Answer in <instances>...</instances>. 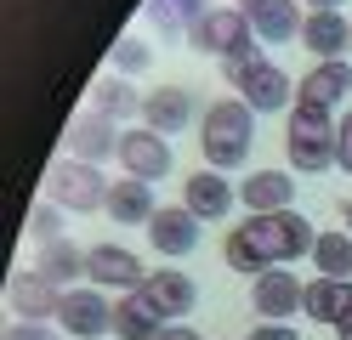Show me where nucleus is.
I'll list each match as a JSON object with an SVG mask.
<instances>
[{
  "instance_id": "nucleus-1",
  "label": "nucleus",
  "mask_w": 352,
  "mask_h": 340,
  "mask_svg": "<svg viewBox=\"0 0 352 340\" xmlns=\"http://www.w3.org/2000/svg\"><path fill=\"white\" fill-rule=\"evenodd\" d=\"M313 221H307L301 210H273V216H245L233 227V233L222 238V261L233 272H250V278H261L267 267H284V261H301L313 256Z\"/></svg>"
},
{
  "instance_id": "nucleus-2",
  "label": "nucleus",
  "mask_w": 352,
  "mask_h": 340,
  "mask_svg": "<svg viewBox=\"0 0 352 340\" xmlns=\"http://www.w3.org/2000/svg\"><path fill=\"white\" fill-rule=\"evenodd\" d=\"M199 148L210 159V170H239L256 148V108L245 97H228V102H210L205 120H199Z\"/></svg>"
},
{
  "instance_id": "nucleus-3",
  "label": "nucleus",
  "mask_w": 352,
  "mask_h": 340,
  "mask_svg": "<svg viewBox=\"0 0 352 340\" xmlns=\"http://www.w3.org/2000/svg\"><path fill=\"white\" fill-rule=\"evenodd\" d=\"M284 148H290V165L296 170L324 176L329 165H336V120H329V108L296 102L290 108V125H284Z\"/></svg>"
},
{
  "instance_id": "nucleus-4",
  "label": "nucleus",
  "mask_w": 352,
  "mask_h": 340,
  "mask_svg": "<svg viewBox=\"0 0 352 340\" xmlns=\"http://www.w3.org/2000/svg\"><path fill=\"white\" fill-rule=\"evenodd\" d=\"M188 45L210 52L216 63H250V57H261L256 52V29H250V17L239 12V6H210L188 29Z\"/></svg>"
},
{
  "instance_id": "nucleus-5",
  "label": "nucleus",
  "mask_w": 352,
  "mask_h": 340,
  "mask_svg": "<svg viewBox=\"0 0 352 340\" xmlns=\"http://www.w3.org/2000/svg\"><path fill=\"white\" fill-rule=\"evenodd\" d=\"M108 188L114 181L102 176V165H85V159H57L46 170V199L63 204V210H74V216L108 210Z\"/></svg>"
},
{
  "instance_id": "nucleus-6",
  "label": "nucleus",
  "mask_w": 352,
  "mask_h": 340,
  "mask_svg": "<svg viewBox=\"0 0 352 340\" xmlns=\"http://www.w3.org/2000/svg\"><path fill=\"white\" fill-rule=\"evenodd\" d=\"M57 329L63 335H80V340H97V335H114V301L102 289H69L57 306Z\"/></svg>"
},
{
  "instance_id": "nucleus-7",
  "label": "nucleus",
  "mask_w": 352,
  "mask_h": 340,
  "mask_svg": "<svg viewBox=\"0 0 352 340\" xmlns=\"http://www.w3.org/2000/svg\"><path fill=\"white\" fill-rule=\"evenodd\" d=\"M63 284H52L40 267H23V272H12V284H6V301L17 317H29V324H52L57 306H63Z\"/></svg>"
},
{
  "instance_id": "nucleus-8",
  "label": "nucleus",
  "mask_w": 352,
  "mask_h": 340,
  "mask_svg": "<svg viewBox=\"0 0 352 340\" xmlns=\"http://www.w3.org/2000/svg\"><path fill=\"white\" fill-rule=\"evenodd\" d=\"M301 295H307V284L296 278L290 267H267V272L250 284V306H256L261 324H284V317L301 312Z\"/></svg>"
},
{
  "instance_id": "nucleus-9",
  "label": "nucleus",
  "mask_w": 352,
  "mask_h": 340,
  "mask_svg": "<svg viewBox=\"0 0 352 340\" xmlns=\"http://www.w3.org/2000/svg\"><path fill=\"white\" fill-rule=\"evenodd\" d=\"M85 278H91L97 289H120V295H131V289L148 284V272H142V261L131 256L125 244H97V249H85Z\"/></svg>"
},
{
  "instance_id": "nucleus-10",
  "label": "nucleus",
  "mask_w": 352,
  "mask_h": 340,
  "mask_svg": "<svg viewBox=\"0 0 352 340\" xmlns=\"http://www.w3.org/2000/svg\"><path fill=\"white\" fill-rule=\"evenodd\" d=\"M120 165H125V176H137V181H165V176H170V148H165V136L148 131V125L125 131V136H120Z\"/></svg>"
},
{
  "instance_id": "nucleus-11",
  "label": "nucleus",
  "mask_w": 352,
  "mask_h": 340,
  "mask_svg": "<svg viewBox=\"0 0 352 340\" xmlns=\"http://www.w3.org/2000/svg\"><path fill=\"white\" fill-rule=\"evenodd\" d=\"M142 301L165 317V324H182V317L193 312V301H199V289H193L188 272H176V267H160V272H148V284H142Z\"/></svg>"
},
{
  "instance_id": "nucleus-12",
  "label": "nucleus",
  "mask_w": 352,
  "mask_h": 340,
  "mask_svg": "<svg viewBox=\"0 0 352 340\" xmlns=\"http://www.w3.org/2000/svg\"><path fill=\"white\" fill-rule=\"evenodd\" d=\"M239 97H245L250 108H261V113H278V108H296V80L284 74L273 57H261L250 74L239 80Z\"/></svg>"
},
{
  "instance_id": "nucleus-13",
  "label": "nucleus",
  "mask_w": 352,
  "mask_h": 340,
  "mask_svg": "<svg viewBox=\"0 0 352 340\" xmlns=\"http://www.w3.org/2000/svg\"><path fill=\"white\" fill-rule=\"evenodd\" d=\"M250 17V29H256V40H267V45H284V40H301V23H307V12H301V0H245L239 6Z\"/></svg>"
},
{
  "instance_id": "nucleus-14",
  "label": "nucleus",
  "mask_w": 352,
  "mask_h": 340,
  "mask_svg": "<svg viewBox=\"0 0 352 340\" xmlns=\"http://www.w3.org/2000/svg\"><path fill=\"white\" fill-rule=\"evenodd\" d=\"M346 91H352V63H346V57H329V63H313V68L296 80V102H307V108H336V102H346Z\"/></svg>"
},
{
  "instance_id": "nucleus-15",
  "label": "nucleus",
  "mask_w": 352,
  "mask_h": 340,
  "mask_svg": "<svg viewBox=\"0 0 352 340\" xmlns=\"http://www.w3.org/2000/svg\"><path fill=\"white\" fill-rule=\"evenodd\" d=\"M193 102H199V97H193L188 85H153L142 97V125L160 131V136H176V131H188Z\"/></svg>"
},
{
  "instance_id": "nucleus-16",
  "label": "nucleus",
  "mask_w": 352,
  "mask_h": 340,
  "mask_svg": "<svg viewBox=\"0 0 352 340\" xmlns=\"http://www.w3.org/2000/svg\"><path fill=\"white\" fill-rule=\"evenodd\" d=\"M233 199H239V188H233L222 170H210V165L193 170V176L182 181V204H188L199 221H222V216L233 210Z\"/></svg>"
},
{
  "instance_id": "nucleus-17",
  "label": "nucleus",
  "mask_w": 352,
  "mask_h": 340,
  "mask_svg": "<svg viewBox=\"0 0 352 340\" xmlns=\"http://www.w3.org/2000/svg\"><path fill=\"white\" fill-rule=\"evenodd\" d=\"M239 204L250 216H273V210H296V181L290 170H250L239 181Z\"/></svg>"
},
{
  "instance_id": "nucleus-18",
  "label": "nucleus",
  "mask_w": 352,
  "mask_h": 340,
  "mask_svg": "<svg viewBox=\"0 0 352 340\" xmlns=\"http://www.w3.org/2000/svg\"><path fill=\"white\" fill-rule=\"evenodd\" d=\"M69 159H85V165H102V159H120V131L102 113H80L69 125Z\"/></svg>"
},
{
  "instance_id": "nucleus-19",
  "label": "nucleus",
  "mask_w": 352,
  "mask_h": 340,
  "mask_svg": "<svg viewBox=\"0 0 352 340\" xmlns=\"http://www.w3.org/2000/svg\"><path fill=\"white\" fill-rule=\"evenodd\" d=\"M148 238H153L160 256H193V244H199V216H193L188 204H165V210L148 221Z\"/></svg>"
},
{
  "instance_id": "nucleus-20",
  "label": "nucleus",
  "mask_w": 352,
  "mask_h": 340,
  "mask_svg": "<svg viewBox=\"0 0 352 340\" xmlns=\"http://www.w3.org/2000/svg\"><path fill=\"white\" fill-rule=\"evenodd\" d=\"M301 312L313 324H329V329L352 324V278H313L301 295Z\"/></svg>"
},
{
  "instance_id": "nucleus-21",
  "label": "nucleus",
  "mask_w": 352,
  "mask_h": 340,
  "mask_svg": "<svg viewBox=\"0 0 352 340\" xmlns=\"http://www.w3.org/2000/svg\"><path fill=\"white\" fill-rule=\"evenodd\" d=\"M301 45H307L318 63H329V57L352 52V23H346L341 12H307V23H301Z\"/></svg>"
},
{
  "instance_id": "nucleus-22",
  "label": "nucleus",
  "mask_w": 352,
  "mask_h": 340,
  "mask_svg": "<svg viewBox=\"0 0 352 340\" xmlns=\"http://www.w3.org/2000/svg\"><path fill=\"white\" fill-rule=\"evenodd\" d=\"M108 216H114L120 227H148L153 216H160V204H153V181H137V176H125L108 188Z\"/></svg>"
},
{
  "instance_id": "nucleus-23",
  "label": "nucleus",
  "mask_w": 352,
  "mask_h": 340,
  "mask_svg": "<svg viewBox=\"0 0 352 340\" xmlns=\"http://www.w3.org/2000/svg\"><path fill=\"white\" fill-rule=\"evenodd\" d=\"M160 329H165V317L142 301V289H131V295L114 301V335L120 340H160Z\"/></svg>"
},
{
  "instance_id": "nucleus-24",
  "label": "nucleus",
  "mask_w": 352,
  "mask_h": 340,
  "mask_svg": "<svg viewBox=\"0 0 352 340\" xmlns=\"http://www.w3.org/2000/svg\"><path fill=\"white\" fill-rule=\"evenodd\" d=\"M91 113H102V120H131V113H142V97H137V85H125L120 74H102L91 85Z\"/></svg>"
},
{
  "instance_id": "nucleus-25",
  "label": "nucleus",
  "mask_w": 352,
  "mask_h": 340,
  "mask_svg": "<svg viewBox=\"0 0 352 340\" xmlns=\"http://www.w3.org/2000/svg\"><path fill=\"white\" fill-rule=\"evenodd\" d=\"M40 272H46L52 284H80V278H85V249L69 244V238L40 244Z\"/></svg>"
},
{
  "instance_id": "nucleus-26",
  "label": "nucleus",
  "mask_w": 352,
  "mask_h": 340,
  "mask_svg": "<svg viewBox=\"0 0 352 340\" xmlns=\"http://www.w3.org/2000/svg\"><path fill=\"white\" fill-rule=\"evenodd\" d=\"M205 12H210V0H148V17L160 34H188Z\"/></svg>"
},
{
  "instance_id": "nucleus-27",
  "label": "nucleus",
  "mask_w": 352,
  "mask_h": 340,
  "mask_svg": "<svg viewBox=\"0 0 352 340\" xmlns=\"http://www.w3.org/2000/svg\"><path fill=\"white\" fill-rule=\"evenodd\" d=\"M313 267L318 278H352V233H318Z\"/></svg>"
},
{
  "instance_id": "nucleus-28",
  "label": "nucleus",
  "mask_w": 352,
  "mask_h": 340,
  "mask_svg": "<svg viewBox=\"0 0 352 340\" xmlns=\"http://www.w3.org/2000/svg\"><path fill=\"white\" fill-rule=\"evenodd\" d=\"M153 63V45L142 40V34H120L114 40V74L125 80V74H142V68Z\"/></svg>"
},
{
  "instance_id": "nucleus-29",
  "label": "nucleus",
  "mask_w": 352,
  "mask_h": 340,
  "mask_svg": "<svg viewBox=\"0 0 352 340\" xmlns=\"http://www.w3.org/2000/svg\"><path fill=\"white\" fill-rule=\"evenodd\" d=\"M29 238H40V244L63 238V204H52V199L34 204V210H29Z\"/></svg>"
},
{
  "instance_id": "nucleus-30",
  "label": "nucleus",
  "mask_w": 352,
  "mask_h": 340,
  "mask_svg": "<svg viewBox=\"0 0 352 340\" xmlns=\"http://www.w3.org/2000/svg\"><path fill=\"white\" fill-rule=\"evenodd\" d=\"M336 165H341V170H352V108L336 120Z\"/></svg>"
},
{
  "instance_id": "nucleus-31",
  "label": "nucleus",
  "mask_w": 352,
  "mask_h": 340,
  "mask_svg": "<svg viewBox=\"0 0 352 340\" xmlns=\"http://www.w3.org/2000/svg\"><path fill=\"white\" fill-rule=\"evenodd\" d=\"M0 340H57V329H46V324H29V317H17L12 329H0Z\"/></svg>"
},
{
  "instance_id": "nucleus-32",
  "label": "nucleus",
  "mask_w": 352,
  "mask_h": 340,
  "mask_svg": "<svg viewBox=\"0 0 352 340\" xmlns=\"http://www.w3.org/2000/svg\"><path fill=\"white\" fill-rule=\"evenodd\" d=\"M250 340H301L290 324H261V329H250Z\"/></svg>"
},
{
  "instance_id": "nucleus-33",
  "label": "nucleus",
  "mask_w": 352,
  "mask_h": 340,
  "mask_svg": "<svg viewBox=\"0 0 352 340\" xmlns=\"http://www.w3.org/2000/svg\"><path fill=\"white\" fill-rule=\"evenodd\" d=\"M160 340H199V329H160Z\"/></svg>"
},
{
  "instance_id": "nucleus-34",
  "label": "nucleus",
  "mask_w": 352,
  "mask_h": 340,
  "mask_svg": "<svg viewBox=\"0 0 352 340\" xmlns=\"http://www.w3.org/2000/svg\"><path fill=\"white\" fill-rule=\"evenodd\" d=\"M307 12H341V0H301Z\"/></svg>"
},
{
  "instance_id": "nucleus-35",
  "label": "nucleus",
  "mask_w": 352,
  "mask_h": 340,
  "mask_svg": "<svg viewBox=\"0 0 352 340\" xmlns=\"http://www.w3.org/2000/svg\"><path fill=\"white\" fill-rule=\"evenodd\" d=\"M341 216H346V233H352V199H346V210H341Z\"/></svg>"
},
{
  "instance_id": "nucleus-36",
  "label": "nucleus",
  "mask_w": 352,
  "mask_h": 340,
  "mask_svg": "<svg viewBox=\"0 0 352 340\" xmlns=\"http://www.w3.org/2000/svg\"><path fill=\"white\" fill-rule=\"evenodd\" d=\"M336 335H341V340H352V324H341V329H336Z\"/></svg>"
}]
</instances>
